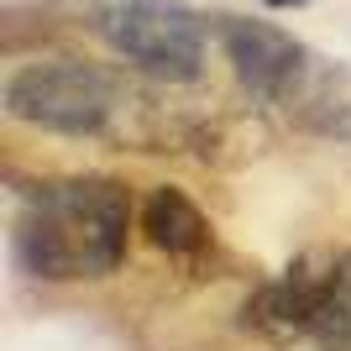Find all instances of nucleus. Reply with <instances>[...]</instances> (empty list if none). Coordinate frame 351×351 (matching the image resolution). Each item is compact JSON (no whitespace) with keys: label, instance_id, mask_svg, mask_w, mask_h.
<instances>
[{"label":"nucleus","instance_id":"obj_1","mask_svg":"<svg viewBox=\"0 0 351 351\" xmlns=\"http://www.w3.org/2000/svg\"><path fill=\"white\" fill-rule=\"evenodd\" d=\"M126 236H132V189L121 178H47L21 199L16 263L43 283L105 278L126 263Z\"/></svg>","mask_w":351,"mask_h":351},{"label":"nucleus","instance_id":"obj_2","mask_svg":"<svg viewBox=\"0 0 351 351\" xmlns=\"http://www.w3.org/2000/svg\"><path fill=\"white\" fill-rule=\"evenodd\" d=\"M95 32L132 69L168 84H189L205 69V21L184 0H100Z\"/></svg>","mask_w":351,"mask_h":351},{"label":"nucleus","instance_id":"obj_3","mask_svg":"<svg viewBox=\"0 0 351 351\" xmlns=\"http://www.w3.org/2000/svg\"><path fill=\"white\" fill-rule=\"evenodd\" d=\"M5 110L58 136H95L116 116V79L95 63H21L5 79Z\"/></svg>","mask_w":351,"mask_h":351},{"label":"nucleus","instance_id":"obj_4","mask_svg":"<svg viewBox=\"0 0 351 351\" xmlns=\"http://www.w3.org/2000/svg\"><path fill=\"white\" fill-rule=\"evenodd\" d=\"M220 43H226V58H231L236 79L257 95V100H283L293 105V95L304 89L309 79V53L304 43H293L283 27L273 21H252V16H226L220 21Z\"/></svg>","mask_w":351,"mask_h":351},{"label":"nucleus","instance_id":"obj_5","mask_svg":"<svg viewBox=\"0 0 351 351\" xmlns=\"http://www.w3.org/2000/svg\"><path fill=\"white\" fill-rule=\"evenodd\" d=\"M142 236L162 257H173V263H205L210 252H215V226L173 184H158L142 199Z\"/></svg>","mask_w":351,"mask_h":351},{"label":"nucleus","instance_id":"obj_6","mask_svg":"<svg viewBox=\"0 0 351 351\" xmlns=\"http://www.w3.org/2000/svg\"><path fill=\"white\" fill-rule=\"evenodd\" d=\"M309 341L315 351H351V252H336L325 263L320 299L309 315Z\"/></svg>","mask_w":351,"mask_h":351},{"label":"nucleus","instance_id":"obj_7","mask_svg":"<svg viewBox=\"0 0 351 351\" xmlns=\"http://www.w3.org/2000/svg\"><path fill=\"white\" fill-rule=\"evenodd\" d=\"M267 5H304V0H267Z\"/></svg>","mask_w":351,"mask_h":351}]
</instances>
